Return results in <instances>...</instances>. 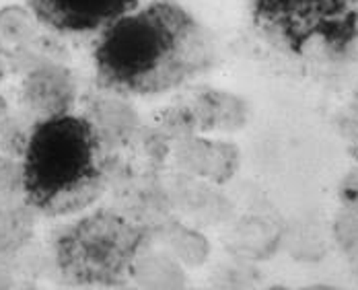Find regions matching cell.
I'll return each mask as SVG.
<instances>
[{
  "instance_id": "1",
  "label": "cell",
  "mask_w": 358,
  "mask_h": 290,
  "mask_svg": "<svg viewBox=\"0 0 358 290\" xmlns=\"http://www.w3.org/2000/svg\"><path fill=\"white\" fill-rule=\"evenodd\" d=\"M206 29L173 0L136 6L106 27L93 45L97 82L117 95H159L210 64Z\"/></svg>"
},
{
  "instance_id": "4",
  "label": "cell",
  "mask_w": 358,
  "mask_h": 290,
  "mask_svg": "<svg viewBox=\"0 0 358 290\" xmlns=\"http://www.w3.org/2000/svg\"><path fill=\"white\" fill-rule=\"evenodd\" d=\"M253 25L294 56L358 45V0H250Z\"/></svg>"
},
{
  "instance_id": "2",
  "label": "cell",
  "mask_w": 358,
  "mask_h": 290,
  "mask_svg": "<svg viewBox=\"0 0 358 290\" xmlns=\"http://www.w3.org/2000/svg\"><path fill=\"white\" fill-rule=\"evenodd\" d=\"M108 150L95 122L54 113L37 122L23 148L21 187L27 206L45 217L89 208L106 189Z\"/></svg>"
},
{
  "instance_id": "3",
  "label": "cell",
  "mask_w": 358,
  "mask_h": 290,
  "mask_svg": "<svg viewBox=\"0 0 358 290\" xmlns=\"http://www.w3.org/2000/svg\"><path fill=\"white\" fill-rule=\"evenodd\" d=\"M146 231L111 210L78 218L56 241V266L74 287H120L138 266Z\"/></svg>"
},
{
  "instance_id": "5",
  "label": "cell",
  "mask_w": 358,
  "mask_h": 290,
  "mask_svg": "<svg viewBox=\"0 0 358 290\" xmlns=\"http://www.w3.org/2000/svg\"><path fill=\"white\" fill-rule=\"evenodd\" d=\"M37 21L58 36L101 34L138 0H25Z\"/></svg>"
}]
</instances>
